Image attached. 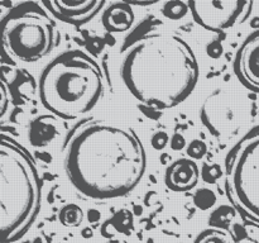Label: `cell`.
Here are the masks:
<instances>
[{"mask_svg":"<svg viewBox=\"0 0 259 243\" xmlns=\"http://www.w3.org/2000/svg\"><path fill=\"white\" fill-rule=\"evenodd\" d=\"M169 146L174 151H181L185 146H186V141H185L184 136L180 133H175L172 136L171 141H169Z\"/></svg>","mask_w":259,"mask_h":243,"instance_id":"44dd1931","label":"cell"},{"mask_svg":"<svg viewBox=\"0 0 259 243\" xmlns=\"http://www.w3.org/2000/svg\"><path fill=\"white\" fill-rule=\"evenodd\" d=\"M42 5L57 19L72 25L90 22L105 7L104 0H46Z\"/></svg>","mask_w":259,"mask_h":243,"instance_id":"ba28073f","label":"cell"},{"mask_svg":"<svg viewBox=\"0 0 259 243\" xmlns=\"http://www.w3.org/2000/svg\"><path fill=\"white\" fill-rule=\"evenodd\" d=\"M56 27L47 10L35 3L18 5L2 22L7 52L22 62H37L52 51Z\"/></svg>","mask_w":259,"mask_h":243,"instance_id":"5b68a950","label":"cell"},{"mask_svg":"<svg viewBox=\"0 0 259 243\" xmlns=\"http://www.w3.org/2000/svg\"><path fill=\"white\" fill-rule=\"evenodd\" d=\"M253 2L243 0H191L190 12L195 22L209 30H227L244 23L253 9Z\"/></svg>","mask_w":259,"mask_h":243,"instance_id":"52a82bcc","label":"cell"},{"mask_svg":"<svg viewBox=\"0 0 259 243\" xmlns=\"http://www.w3.org/2000/svg\"><path fill=\"white\" fill-rule=\"evenodd\" d=\"M200 68L191 46L176 33L149 30L125 46L120 76L132 96L143 105L167 110L195 90Z\"/></svg>","mask_w":259,"mask_h":243,"instance_id":"7a4b0ae2","label":"cell"},{"mask_svg":"<svg viewBox=\"0 0 259 243\" xmlns=\"http://www.w3.org/2000/svg\"><path fill=\"white\" fill-rule=\"evenodd\" d=\"M101 20L109 32H125L134 23L133 9L128 3H114L104 10Z\"/></svg>","mask_w":259,"mask_h":243,"instance_id":"8fae6325","label":"cell"},{"mask_svg":"<svg viewBox=\"0 0 259 243\" xmlns=\"http://www.w3.org/2000/svg\"><path fill=\"white\" fill-rule=\"evenodd\" d=\"M63 169L72 186L93 200L126 196L147 169L138 134L115 120H91L73 131L65 147Z\"/></svg>","mask_w":259,"mask_h":243,"instance_id":"6da1fadb","label":"cell"},{"mask_svg":"<svg viewBox=\"0 0 259 243\" xmlns=\"http://www.w3.org/2000/svg\"><path fill=\"white\" fill-rule=\"evenodd\" d=\"M58 220L65 227H78L83 220V212L78 205L67 204L61 208Z\"/></svg>","mask_w":259,"mask_h":243,"instance_id":"4fadbf2b","label":"cell"},{"mask_svg":"<svg viewBox=\"0 0 259 243\" xmlns=\"http://www.w3.org/2000/svg\"><path fill=\"white\" fill-rule=\"evenodd\" d=\"M169 141H171V139H169L168 134H167L166 132H156L151 138L152 147H153L154 149H157V151H162V149L168 144Z\"/></svg>","mask_w":259,"mask_h":243,"instance_id":"d6986e66","label":"cell"},{"mask_svg":"<svg viewBox=\"0 0 259 243\" xmlns=\"http://www.w3.org/2000/svg\"><path fill=\"white\" fill-rule=\"evenodd\" d=\"M194 243H233L229 235L223 230L206 229L200 233Z\"/></svg>","mask_w":259,"mask_h":243,"instance_id":"9a60e30c","label":"cell"},{"mask_svg":"<svg viewBox=\"0 0 259 243\" xmlns=\"http://www.w3.org/2000/svg\"><path fill=\"white\" fill-rule=\"evenodd\" d=\"M223 175V170L219 165H205L202 167V172L201 176L202 179L205 180L209 184H212L217 180H219Z\"/></svg>","mask_w":259,"mask_h":243,"instance_id":"ac0fdd59","label":"cell"},{"mask_svg":"<svg viewBox=\"0 0 259 243\" xmlns=\"http://www.w3.org/2000/svg\"><path fill=\"white\" fill-rule=\"evenodd\" d=\"M200 170L191 158H180L172 162L166 171L164 181L172 191H190L197 185Z\"/></svg>","mask_w":259,"mask_h":243,"instance_id":"30bf717a","label":"cell"},{"mask_svg":"<svg viewBox=\"0 0 259 243\" xmlns=\"http://www.w3.org/2000/svg\"><path fill=\"white\" fill-rule=\"evenodd\" d=\"M42 105L62 119H76L93 110L104 95V77L94 58L78 50L53 58L38 80Z\"/></svg>","mask_w":259,"mask_h":243,"instance_id":"3957f363","label":"cell"},{"mask_svg":"<svg viewBox=\"0 0 259 243\" xmlns=\"http://www.w3.org/2000/svg\"><path fill=\"white\" fill-rule=\"evenodd\" d=\"M207 146L205 142L200 141V139H195L187 147V154L191 159H201L202 157L206 154Z\"/></svg>","mask_w":259,"mask_h":243,"instance_id":"e0dca14e","label":"cell"},{"mask_svg":"<svg viewBox=\"0 0 259 243\" xmlns=\"http://www.w3.org/2000/svg\"><path fill=\"white\" fill-rule=\"evenodd\" d=\"M194 202L199 209L207 210L215 205V202H217V195L210 189H200L195 192Z\"/></svg>","mask_w":259,"mask_h":243,"instance_id":"2e32d148","label":"cell"},{"mask_svg":"<svg viewBox=\"0 0 259 243\" xmlns=\"http://www.w3.org/2000/svg\"><path fill=\"white\" fill-rule=\"evenodd\" d=\"M229 196L242 215L259 225V126L230 149L225 159Z\"/></svg>","mask_w":259,"mask_h":243,"instance_id":"8992f818","label":"cell"},{"mask_svg":"<svg viewBox=\"0 0 259 243\" xmlns=\"http://www.w3.org/2000/svg\"><path fill=\"white\" fill-rule=\"evenodd\" d=\"M8 104H9V99H8V89L4 81H2V89H0V115L4 116L7 113Z\"/></svg>","mask_w":259,"mask_h":243,"instance_id":"ffe728a7","label":"cell"},{"mask_svg":"<svg viewBox=\"0 0 259 243\" xmlns=\"http://www.w3.org/2000/svg\"><path fill=\"white\" fill-rule=\"evenodd\" d=\"M57 136V126L50 116H39L29 126L28 138L35 147L46 146Z\"/></svg>","mask_w":259,"mask_h":243,"instance_id":"7c38bea8","label":"cell"},{"mask_svg":"<svg viewBox=\"0 0 259 243\" xmlns=\"http://www.w3.org/2000/svg\"><path fill=\"white\" fill-rule=\"evenodd\" d=\"M235 72L242 83L259 93V29L247 37L238 50Z\"/></svg>","mask_w":259,"mask_h":243,"instance_id":"9c48e42d","label":"cell"},{"mask_svg":"<svg viewBox=\"0 0 259 243\" xmlns=\"http://www.w3.org/2000/svg\"><path fill=\"white\" fill-rule=\"evenodd\" d=\"M189 10V3L172 0V2L164 3V5L162 7V14L169 20H180L186 17Z\"/></svg>","mask_w":259,"mask_h":243,"instance_id":"5bb4252c","label":"cell"},{"mask_svg":"<svg viewBox=\"0 0 259 243\" xmlns=\"http://www.w3.org/2000/svg\"><path fill=\"white\" fill-rule=\"evenodd\" d=\"M42 202V181L32 157L14 139L0 142V233L13 243L28 232Z\"/></svg>","mask_w":259,"mask_h":243,"instance_id":"277c9868","label":"cell"}]
</instances>
